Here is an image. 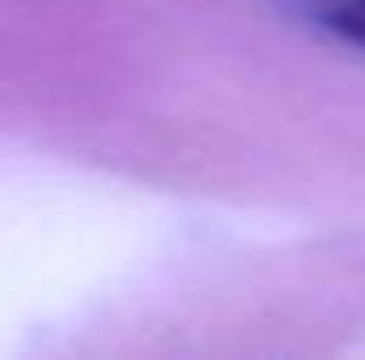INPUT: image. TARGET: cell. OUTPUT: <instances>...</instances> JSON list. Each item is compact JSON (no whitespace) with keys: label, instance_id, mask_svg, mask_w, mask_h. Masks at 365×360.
<instances>
[{"label":"cell","instance_id":"6da1fadb","mask_svg":"<svg viewBox=\"0 0 365 360\" xmlns=\"http://www.w3.org/2000/svg\"><path fill=\"white\" fill-rule=\"evenodd\" d=\"M319 30L365 51V0H293Z\"/></svg>","mask_w":365,"mask_h":360}]
</instances>
